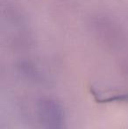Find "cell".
Returning a JSON list of instances; mask_svg holds the SVG:
<instances>
[{
  "label": "cell",
  "instance_id": "1",
  "mask_svg": "<svg viewBox=\"0 0 128 129\" xmlns=\"http://www.w3.org/2000/svg\"><path fill=\"white\" fill-rule=\"evenodd\" d=\"M37 115L42 129H67L64 108L55 99H39L37 102Z\"/></svg>",
  "mask_w": 128,
  "mask_h": 129
},
{
  "label": "cell",
  "instance_id": "3",
  "mask_svg": "<svg viewBox=\"0 0 128 129\" xmlns=\"http://www.w3.org/2000/svg\"><path fill=\"white\" fill-rule=\"evenodd\" d=\"M19 72L27 80L36 83H46V76L33 62L28 60H21L17 64Z\"/></svg>",
  "mask_w": 128,
  "mask_h": 129
},
{
  "label": "cell",
  "instance_id": "2",
  "mask_svg": "<svg viewBox=\"0 0 128 129\" xmlns=\"http://www.w3.org/2000/svg\"><path fill=\"white\" fill-rule=\"evenodd\" d=\"M92 24L97 36L108 47L118 48L125 45V35L123 29L110 18L99 16L93 19Z\"/></svg>",
  "mask_w": 128,
  "mask_h": 129
}]
</instances>
